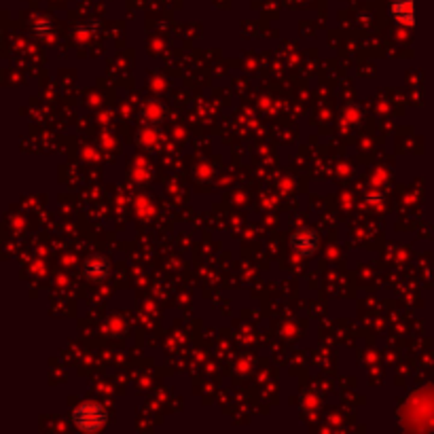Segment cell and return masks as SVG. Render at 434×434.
Wrapping results in <instances>:
<instances>
[{"instance_id":"1","label":"cell","mask_w":434,"mask_h":434,"mask_svg":"<svg viewBox=\"0 0 434 434\" xmlns=\"http://www.w3.org/2000/svg\"><path fill=\"white\" fill-rule=\"evenodd\" d=\"M72 421L78 430L96 432L106 424V411L98 402H83L72 411Z\"/></svg>"},{"instance_id":"2","label":"cell","mask_w":434,"mask_h":434,"mask_svg":"<svg viewBox=\"0 0 434 434\" xmlns=\"http://www.w3.org/2000/svg\"><path fill=\"white\" fill-rule=\"evenodd\" d=\"M318 244H320V237L314 229H297L293 235H290V248L295 254L299 256H314L316 250H318Z\"/></svg>"},{"instance_id":"3","label":"cell","mask_w":434,"mask_h":434,"mask_svg":"<svg viewBox=\"0 0 434 434\" xmlns=\"http://www.w3.org/2000/svg\"><path fill=\"white\" fill-rule=\"evenodd\" d=\"M111 272V263H108V258L102 256V254H94L85 260V265H83V274L87 280H92V282H102L106 280Z\"/></svg>"},{"instance_id":"4","label":"cell","mask_w":434,"mask_h":434,"mask_svg":"<svg viewBox=\"0 0 434 434\" xmlns=\"http://www.w3.org/2000/svg\"><path fill=\"white\" fill-rule=\"evenodd\" d=\"M390 13L400 26L413 28V24H415V20H413V0H392Z\"/></svg>"},{"instance_id":"5","label":"cell","mask_w":434,"mask_h":434,"mask_svg":"<svg viewBox=\"0 0 434 434\" xmlns=\"http://www.w3.org/2000/svg\"><path fill=\"white\" fill-rule=\"evenodd\" d=\"M51 22H47V20H38L36 24H34V36H38V38H45L47 34H51Z\"/></svg>"}]
</instances>
